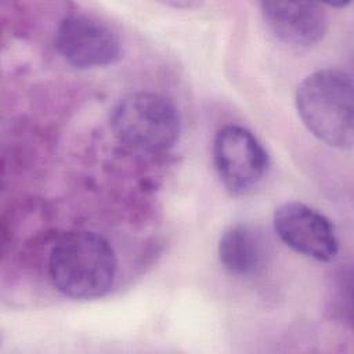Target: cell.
Segmentation results:
<instances>
[{
    "label": "cell",
    "instance_id": "8",
    "mask_svg": "<svg viewBox=\"0 0 354 354\" xmlns=\"http://www.w3.org/2000/svg\"><path fill=\"white\" fill-rule=\"evenodd\" d=\"M218 259L232 275L249 277L264 264L266 242L260 231L243 223L230 225L218 241Z\"/></svg>",
    "mask_w": 354,
    "mask_h": 354
},
{
    "label": "cell",
    "instance_id": "4",
    "mask_svg": "<svg viewBox=\"0 0 354 354\" xmlns=\"http://www.w3.org/2000/svg\"><path fill=\"white\" fill-rule=\"evenodd\" d=\"M213 159L223 185L235 195L253 189L266 176L268 155L245 127L224 126L214 137Z\"/></svg>",
    "mask_w": 354,
    "mask_h": 354
},
{
    "label": "cell",
    "instance_id": "3",
    "mask_svg": "<svg viewBox=\"0 0 354 354\" xmlns=\"http://www.w3.org/2000/svg\"><path fill=\"white\" fill-rule=\"evenodd\" d=\"M111 126L122 142L149 152L173 147L181 131L176 105L169 98L151 91L124 95L112 111Z\"/></svg>",
    "mask_w": 354,
    "mask_h": 354
},
{
    "label": "cell",
    "instance_id": "7",
    "mask_svg": "<svg viewBox=\"0 0 354 354\" xmlns=\"http://www.w3.org/2000/svg\"><path fill=\"white\" fill-rule=\"evenodd\" d=\"M260 10L272 35L290 46H313L328 30L326 12L318 4L263 1Z\"/></svg>",
    "mask_w": 354,
    "mask_h": 354
},
{
    "label": "cell",
    "instance_id": "1",
    "mask_svg": "<svg viewBox=\"0 0 354 354\" xmlns=\"http://www.w3.org/2000/svg\"><path fill=\"white\" fill-rule=\"evenodd\" d=\"M48 272L54 286L73 299H95L112 286L116 257L112 246L101 235L73 231L53 246Z\"/></svg>",
    "mask_w": 354,
    "mask_h": 354
},
{
    "label": "cell",
    "instance_id": "5",
    "mask_svg": "<svg viewBox=\"0 0 354 354\" xmlns=\"http://www.w3.org/2000/svg\"><path fill=\"white\" fill-rule=\"evenodd\" d=\"M55 48L69 65L79 69L108 66L122 55L116 33L104 22L82 14H71L59 21Z\"/></svg>",
    "mask_w": 354,
    "mask_h": 354
},
{
    "label": "cell",
    "instance_id": "6",
    "mask_svg": "<svg viewBox=\"0 0 354 354\" xmlns=\"http://www.w3.org/2000/svg\"><path fill=\"white\" fill-rule=\"evenodd\" d=\"M274 228L285 245L318 261H332L337 238L330 221L300 202H286L274 213Z\"/></svg>",
    "mask_w": 354,
    "mask_h": 354
},
{
    "label": "cell",
    "instance_id": "2",
    "mask_svg": "<svg viewBox=\"0 0 354 354\" xmlns=\"http://www.w3.org/2000/svg\"><path fill=\"white\" fill-rule=\"evenodd\" d=\"M296 109L318 140L332 147L351 148L353 77L348 72L325 68L308 75L297 87Z\"/></svg>",
    "mask_w": 354,
    "mask_h": 354
}]
</instances>
